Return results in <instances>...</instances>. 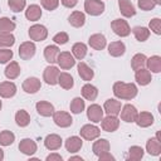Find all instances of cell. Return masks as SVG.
I'll return each mask as SVG.
<instances>
[{"instance_id": "1", "label": "cell", "mask_w": 161, "mask_h": 161, "mask_svg": "<svg viewBox=\"0 0 161 161\" xmlns=\"http://www.w3.org/2000/svg\"><path fill=\"white\" fill-rule=\"evenodd\" d=\"M113 94L121 99H132L137 96V87L133 83L116 82L113 84Z\"/></svg>"}, {"instance_id": "2", "label": "cell", "mask_w": 161, "mask_h": 161, "mask_svg": "<svg viewBox=\"0 0 161 161\" xmlns=\"http://www.w3.org/2000/svg\"><path fill=\"white\" fill-rule=\"evenodd\" d=\"M84 10L93 16H98L104 11V3L101 0H86Z\"/></svg>"}, {"instance_id": "3", "label": "cell", "mask_w": 161, "mask_h": 161, "mask_svg": "<svg viewBox=\"0 0 161 161\" xmlns=\"http://www.w3.org/2000/svg\"><path fill=\"white\" fill-rule=\"evenodd\" d=\"M111 28L114 31V34H117L118 36H127L131 33V28L128 23L123 19H114L111 23Z\"/></svg>"}, {"instance_id": "4", "label": "cell", "mask_w": 161, "mask_h": 161, "mask_svg": "<svg viewBox=\"0 0 161 161\" xmlns=\"http://www.w3.org/2000/svg\"><path fill=\"white\" fill-rule=\"evenodd\" d=\"M29 36H30L31 40L42 42L48 36V30H47V28L44 25L35 24V25L29 28Z\"/></svg>"}, {"instance_id": "5", "label": "cell", "mask_w": 161, "mask_h": 161, "mask_svg": "<svg viewBox=\"0 0 161 161\" xmlns=\"http://www.w3.org/2000/svg\"><path fill=\"white\" fill-rule=\"evenodd\" d=\"M53 121L57 126L59 127H69L72 123H73V119L70 117V114L68 112H64V111H58V112H54L53 113Z\"/></svg>"}, {"instance_id": "6", "label": "cell", "mask_w": 161, "mask_h": 161, "mask_svg": "<svg viewBox=\"0 0 161 161\" xmlns=\"http://www.w3.org/2000/svg\"><path fill=\"white\" fill-rule=\"evenodd\" d=\"M35 44L33 42H24L19 47V57L24 60H28L35 54Z\"/></svg>"}, {"instance_id": "7", "label": "cell", "mask_w": 161, "mask_h": 161, "mask_svg": "<svg viewBox=\"0 0 161 161\" xmlns=\"http://www.w3.org/2000/svg\"><path fill=\"white\" fill-rule=\"evenodd\" d=\"M59 69L54 65H49L44 69V73H43V79L45 80L47 84H50V86H55L58 83V75H59Z\"/></svg>"}, {"instance_id": "8", "label": "cell", "mask_w": 161, "mask_h": 161, "mask_svg": "<svg viewBox=\"0 0 161 161\" xmlns=\"http://www.w3.org/2000/svg\"><path fill=\"white\" fill-rule=\"evenodd\" d=\"M79 133H80V136H82L84 140L92 141V140L99 137L101 130H99L97 126H93V125H84V126L80 128Z\"/></svg>"}, {"instance_id": "9", "label": "cell", "mask_w": 161, "mask_h": 161, "mask_svg": "<svg viewBox=\"0 0 161 161\" xmlns=\"http://www.w3.org/2000/svg\"><path fill=\"white\" fill-rule=\"evenodd\" d=\"M57 63L59 64V67H60L62 69H70V68L75 64V60H74L73 55H72L69 52H62V53H59V55H58Z\"/></svg>"}, {"instance_id": "10", "label": "cell", "mask_w": 161, "mask_h": 161, "mask_svg": "<svg viewBox=\"0 0 161 161\" xmlns=\"http://www.w3.org/2000/svg\"><path fill=\"white\" fill-rule=\"evenodd\" d=\"M119 113H121L122 121H125V122H135L136 118H137V114H138L136 107L132 106V104L123 106V108H122V111Z\"/></svg>"}, {"instance_id": "11", "label": "cell", "mask_w": 161, "mask_h": 161, "mask_svg": "<svg viewBox=\"0 0 161 161\" xmlns=\"http://www.w3.org/2000/svg\"><path fill=\"white\" fill-rule=\"evenodd\" d=\"M102 128L106 132H113L119 127V119L116 116L107 114V117L102 118Z\"/></svg>"}, {"instance_id": "12", "label": "cell", "mask_w": 161, "mask_h": 161, "mask_svg": "<svg viewBox=\"0 0 161 161\" xmlns=\"http://www.w3.org/2000/svg\"><path fill=\"white\" fill-rule=\"evenodd\" d=\"M42 87V83L38 78L35 77H30V78H26L24 82H23V89L26 92V93H36Z\"/></svg>"}, {"instance_id": "13", "label": "cell", "mask_w": 161, "mask_h": 161, "mask_svg": "<svg viewBox=\"0 0 161 161\" xmlns=\"http://www.w3.org/2000/svg\"><path fill=\"white\" fill-rule=\"evenodd\" d=\"M87 117L89 121L97 123V122H101V119L103 118V109L101 106L98 104H91L88 107V111H87Z\"/></svg>"}, {"instance_id": "14", "label": "cell", "mask_w": 161, "mask_h": 161, "mask_svg": "<svg viewBox=\"0 0 161 161\" xmlns=\"http://www.w3.org/2000/svg\"><path fill=\"white\" fill-rule=\"evenodd\" d=\"M103 108H104V112H106L107 114L117 116V114H119V112H121V102H119V101H116V99H113V98H109V99H107V101L104 102Z\"/></svg>"}, {"instance_id": "15", "label": "cell", "mask_w": 161, "mask_h": 161, "mask_svg": "<svg viewBox=\"0 0 161 161\" xmlns=\"http://www.w3.org/2000/svg\"><path fill=\"white\" fill-rule=\"evenodd\" d=\"M19 150L24 153V155H28V156H31L33 153L36 152V143L30 140V138H24L20 141L19 143Z\"/></svg>"}, {"instance_id": "16", "label": "cell", "mask_w": 161, "mask_h": 161, "mask_svg": "<svg viewBox=\"0 0 161 161\" xmlns=\"http://www.w3.org/2000/svg\"><path fill=\"white\" fill-rule=\"evenodd\" d=\"M16 93V86L13 82H1L0 83V97L11 98Z\"/></svg>"}, {"instance_id": "17", "label": "cell", "mask_w": 161, "mask_h": 161, "mask_svg": "<svg viewBox=\"0 0 161 161\" xmlns=\"http://www.w3.org/2000/svg\"><path fill=\"white\" fill-rule=\"evenodd\" d=\"M88 43H89V45H91L93 49H96V50H102V49L106 47L107 40H106V36H104L103 34H93V35L89 36Z\"/></svg>"}, {"instance_id": "18", "label": "cell", "mask_w": 161, "mask_h": 161, "mask_svg": "<svg viewBox=\"0 0 161 161\" xmlns=\"http://www.w3.org/2000/svg\"><path fill=\"white\" fill-rule=\"evenodd\" d=\"M35 108H36V112L43 116V117H49V116H53L54 113V107L52 103L47 102V101H40L35 104Z\"/></svg>"}, {"instance_id": "19", "label": "cell", "mask_w": 161, "mask_h": 161, "mask_svg": "<svg viewBox=\"0 0 161 161\" xmlns=\"http://www.w3.org/2000/svg\"><path fill=\"white\" fill-rule=\"evenodd\" d=\"M44 146H45L48 150H52V151L60 148V146H62V138H60V136L54 135V133L48 135V136L44 138Z\"/></svg>"}, {"instance_id": "20", "label": "cell", "mask_w": 161, "mask_h": 161, "mask_svg": "<svg viewBox=\"0 0 161 161\" xmlns=\"http://www.w3.org/2000/svg\"><path fill=\"white\" fill-rule=\"evenodd\" d=\"M146 151L150 155L158 156L161 153V143H160V140L157 137L148 138L147 142H146Z\"/></svg>"}, {"instance_id": "21", "label": "cell", "mask_w": 161, "mask_h": 161, "mask_svg": "<svg viewBox=\"0 0 161 161\" xmlns=\"http://www.w3.org/2000/svg\"><path fill=\"white\" fill-rule=\"evenodd\" d=\"M118 6H119V11L123 16L130 18L136 14L135 6L132 5V3L130 0H118Z\"/></svg>"}, {"instance_id": "22", "label": "cell", "mask_w": 161, "mask_h": 161, "mask_svg": "<svg viewBox=\"0 0 161 161\" xmlns=\"http://www.w3.org/2000/svg\"><path fill=\"white\" fill-rule=\"evenodd\" d=\"M59 53H60V52H59V48H58L57 45H48V47H45V49H44V58H45V60H47L48 63L53 64V63L57 62Z\"/></svg>"}, {"instance_id": "23", "label": "cell", "mask_w": 161, "mask_h": 161, "mask_svg": "<svg viewBox=\"0 0 161 161\" xmlns=\"http://www.w3.org/2000/svg\"><path fill=\"white\" fill-rule=\"evenodd\" d=\"M68 21L72 26L74 28H80L84 25L86 23V15L82 13V11H73L69 18H68Z\"/></svg>"}, {"instance_id": "24", "label": "cell", "mask_w": 161, "mask_h": 161, "mask_svg": "<svg viewBox=\"0 0 161 161\" xmlns=\"http://www.w3.org/2000/svg\"><path fill=\"white\" fill-rule=\"evenodd\" d=\"M82 145H83V142H82L80 137H77V136H72L65 140V148H67V151H69L72 153L79 151Z\"/></svg>"}, {"instance_id": "25", "label": "cell", "mask_w": 161, "mask_h": 161, "mask_svg": "<svg viewBox=\"0 0 161 161\" xmlns=\"http://www.w3.org/2000/svg\"><path fill=\"white\" fill-rule=\"evenodd\" d=\"M25 16H26V19L30 20V21H36V20H39L40 16H42V9H40V6H39V5H35V4L29 5L28 9L25 10Z\"/></svg>"}, {"instance_id": "26", "label": "cell", "mask_w": 161, "mask_h": 161, "mask_svg": "<svg viewBox=\"0 0 161 161\" xmlns=\"http://www.w3.org/2000/svg\"><path fill=\"white\" fill-rule=\"evenodd\" d=\"M135 79L138 84L141 86H147L150 82H151V73L150 70L145 69V68H141L138 70H136V74H135Z\"/></svg>"}, {"instance_id": "27", "label": "cell", "mask_w": 161, "mask_h": 161, "mask_svg": "<svg viewBox=\"0 0 161 161\" xmlns=\"http://www.w3.org/2000/svg\"><path fill=\"white\" fill-rule=\"evenodd\" d=\"M126 52V47L122 42H112L108 45V53L112 57H121Z\"/></svg>"}, {"instance_id": "28", "label": "cell", "mask_w": 161, "mask_h": 161, "mask_svg": "<svg viewBox=\"0 0 161 161\" xmlns=\"http://www.w3.org/2000/svg\"><path fill=\"white\" fill-rule=\"evenodd\" d=\"M135 122L140 127H148L153 123V116L150 112H141L137 114V118Z\"/></svg>"}, {"instance_id": "29", "label": "cell", "mask_w": 161, "mask_h": 161, "mask_svg": "<svg viewBox=\"0 0 161 161\" xmlns=\"http://www.w3.org/2000/svg\"><path fill=\"white\" fill-rule=\"evenodd\" d=\"M92 150H93V153L94 155L99 156V155L109 151V142L107 140H104V138H101V140H98V141H96L93 143Z\"/></svg>"}, {"instance_id": "30", "label": "cell", "mask_w": 161, "mask_h": 161, "mask_svg": "<svg viewBox=\"0 0 161 161\" xmlns=\"http://www.w3.org/2000/svg\"><path fill=\"white\" fill-rule=\"evenodd\" d=\"M78 74L83 80H91L93 78V75H94V72L84 62H80L78 64Z\"/></svg>"}, {"instance_id": "31", "label": "cell", "mask_w": 161, "mask_h": 161, "mask_svg": "<svg viewBox=\"0 0 161 161\" xmlns=\"http://www.w3.org/2000/svg\"><path fill=\"white\" fill-rule=\"evenodd\" d=\"M58 84L64 88V89H70L73 86H74V80H73V77L69 74V73H59L58 75Z\"/></svg>"}, {"instance_id": "32", "label": "cell", "mask_w": 161, "mask_h": 161, "mask_svg": "<svg viewBox=\"0 0 161 161\" xmlns=\"http://www.w3.org/2000/svg\"><path fill=\"white\" fill-rule=\"evenodd\" d=\"M82 96L88 101H94L97 98V96H98V89L94 86L87 83V84H84L82 87Z\"/></svg>"}, {"instance_id": "33", "label": "cell", "mask_w": 161, "mask_h": 161, "mask_svg": "<svg viewBox=\"0 0 161 161\" xmlns=\"http://www.w3.org/2000/svg\"><path fill=\"white\" fill-rule=\"evenodd\" d=\"M19 74H20V67L18 62H10V64H8V67L5 68V77L9 79H15L16 77H19Z\"/></svg>"}, {"instance_id": "34", "label": "cell", "mask_w": 161, "mask_h": 161, "mask_svg": "<svg viewBox=\"0 0 161 161\" xmlns=\"http://www.w3.org/2000/svg\"><path fill=\"white\" fill-rule=\"evenodd\" d=\"M146 65L148 69L153 73H160L161 72V58L158 55H153L148 59H146Z\"/></svg>"}, {"instance_id": "35", "label": "cell", "mask_w": 161, "mask_h": 161, "mask_svg": "<svg viewBox=\"0 0 161 161\" xmlns=\"http://www.w3.org/2000/svg\"><path fill=\"white\" fill-rule=\"evenodd\" d=\"M15 121H16V125L18 126L26 127L29 125V122H30V116H29V113L25 109H20L15 114Z\"/></svg>"}, {"instance_id": "36", "label": "cell", "mask_w": 161, "mask_h": 161, "mask_svg": "<svg viewBox=\"0 0 161 161\" xmlns=\"http://www.w3.org/2000/svg\"><path fill=\"white\" fill-rule=\"evenodd\" d=\"M132 31H133L135 38H136L138 42H145V40H147L148 36H150V30H148L147 28H145V26H135V28L132 29Z\"/></svg>"}, {"instance_id": "37", "label": "cell", "mask_w": 161, "mask_h": 161, "mask_svg": "<svg viewBox=\"0 0 161 161\" xmlns=\"http://www.w3.org/2000/svg\"><path fill=\"white\" fill-rule=\"evenodd\" d=\"M72 53L77 59L82 60L87 54V45L84 43H75L72 47Z\"/></svg>"}, {"instance_id": "38", "label": "cell", "mask_w": 161, "mask_h": 161, "mask_svg": "<svg viewBox=\"0 0 161 161\" xmlns=\"http://www.w3.org/2000/svg\"><path fill=\"white\" fill-rule=\"evenodd\" d=\"M146 59H147L146 55H145V54H141V53L133 55V58H132V60H131V67H132V69H133V70H138V69L143 68V67L146 65Z\"/></svg>"}, {"instance_id": "39", "label": "cell", "mask_w": 161, "mask_h": 161, "mask_svg": "<svg viewBox=\"0 0 161 161\" xmlns=\"http://www.w3.org/2000/svg\"><path fill=\"white\" fill-rule=\"evenodd\" d=\"M143 157V150L140 146H131L128 150V156L127 158L130 161H138Z\"/></svg>"}, {"instance_id": "40", "label": "cell", "mask_w": 161, "mask_h": 161, "mask_svg": "<svg viewBox=\"0 0 161 161\" xmlns=\"http://www.w3.org/2000/svg\"><path fill=\"white\" fill-rule=\"evenodd\" d=\"M15 141V135L11 131L4 130L0 132V145L1 146H10Z\"/></svg>"}, {"instance_id": "41", "label": "cell", "mask_w": 161, "mask_h": 161, "mask_svg": "<svg viewBox=\"0 0 161 161\" xmlns=\"http://www.w3.org/2000/svg\"><path fill=\"white\" fill-rule=\"evenodd\" d=\"M15 29V23L9 18H0V33H11Z\"/></svg>"}, {"instance_id": "42", "label": "cell", "mask_w": 161, "mask_h": 161, "mask_svg": "<svg viewBox=\"0 0 161 161\" xmlns=\"http://www.w3.org/2000/svg\"><path fill=\"white\" fill-rule=\"evenodd\" d=\"M84 101L80 98V97H75V98H73V101L70 102V112L72 113H75V114H78V113H80L83 109H84Z\"/></svg>"}, {"instance_id": "43", "label": "cell", "mask_w": 161, "mask_h": 161, "mask_svg": "<svg viewBox=\"0 0 161 161\" xmlns=\"http://www.w3.org/2000/svg\"><path fill=\"white\" fill-rule=\"evenodd\" d=\"M15 43V36L11 33H0V47H11Z\"/></svg>"}, {"instance_id": "44", "label": "cell", "mask_w": 161, "mask_h": 161, "mask_svg": "<svg viewBox=\"0 0 161 161\" xmlns=\"http://www.w3.org/2000/svg\"><path fill=\"white\" fill-rule=\"evenodd\" d=\"M8 5L14 13H19L25 8V0H8Z\"/></svg>"}, {"instance_id": "45", "label": "cell", "mask_w": 161, "mask_h": 161, "mask_svg": "<svg viewBox=\"0 0 161 161\" xmlns=\"http://www.w3.org/2000/svg\"><path fill=\"white\" fill-rule=\"evenodd\" d=\"M137 5L140 9L142 10H152L157 4H156V0H137Z\"/></svg>"}, {"instance_id": "46", "label": "cell", "mask_w": 161, "mask_h": 161, "mask_svg": "<svg viewBox=\"0 0 161 161\" xmlns=\"http://www.w3.org/2000/svg\"><path fill=\"white\" fill-rule=\"evenodd\" d=\"M68 40H69V36H68V34L64 33V31H60V33H58V34H55V35L53 36V42H54L55 44L63 45V44H65Z\"/></svg>"}, {"instance_id": "47", "label": "cell", "mask_w": 161, "mask_h": 161, "mask_svg": "<svg viewBox=\"0 0 161 161\" xmlns=\"http://www.w3.org/2000/svg\"><path fill=\"white\" fill-rule=\"evenodd\" d=\"M40 3L43 5V8L49 10V11L55 10L58 8V5H59V0H40Z\"/></svg>"}, {"instance_id": "48", "label": "cell", "mask_w": 161, "mask_h": 161, "mask_svg": "<svg viewBox=\"0 0 161 161\" xmlns=\"http://www.w3.org/2000/svg\"><path fill=\"white\" fill-rule=\"evenodd\" d=\"M148 26H150V29L155 33V34H161V20L158 19V18H155V19H152L151 21H150V24H148Z\"/></svg>"}, {"instance_id": "49", "label": "cell", "mask_w": 161, "mask_h": 161, "mask_svg": "<svg viewBox=\"0 0 161 161\" xmlns=\"http://www.w3.org/2000/svg\"><path fill=\"white\" fill-rule=\"evenodd\" d=\"M13 58V52L10 49H0V63H8Z\"/></svg>"}, {"instance_id": "50", "label": "cell", "mask_w": 161, "mask_h": 161, "mask_svg": "<svg viewBox=\"0 0 161 161\" xmlns=\"http://www.w3.org/2000/svg\"><path fill=\"white\" fill-rule=\"evenodd\" d=\"M98 157H99V161H107V160H108V161H113V160H114V157H113L108 151L104 152V153H102V155H99Z\"/></svg>"}, {"instance_id": "51", "label": "cell", "mask_w": 161, "mask_h": 161, "mask_svg": "<svg viewBox=\"0 0 161 161\" xmlns=\"http://www.w3.org/2000/svg\"><path fill=\"white\" fill-rule=\"evenodd\" d=\"M60 1L65 8H74L78 4V0H60Z\"/></svg>"}, {"instance_id": "52", "label": "cell", "mask_w": 161, "mask_h": 161, "mask_svg": "<svg viewBox=\"0 0 161 161\" xmlns=\"http://www.w3.org/2000/svg\"><path fill=\"white\" fill-rule=\"evenodd\" d=\"M47 161H62V156L58 153H50L47 156Z\"/></svg>"}, {"instance_id": "53", "label": "cell", "mask_w": 161, "mask_h": 161, "mask_svg": "<svg viewBox=\"0 0 161 161\" xmlns=\"http://www.w3.org/2000/svg\"><path fill=\"white\" fill-rule=\"evenodd\" d=\"M73 160H79V161H82V157H79V156H73V157H69V161H73Z\"/></svg>"}, {"instance_id": "54", "label": "cell", "mask_w": 161, "mask_h": 161, "mask_svg": "<svg viewBox=\"0 0 161 161\" xmlns=\"http://www.w3.org/2000/svg\"><path fill=\"white\" fill-rule=\"evenodd\" d=\"M3 158H4V151H3L1 148H0V161H1Z\"/></svg>"}, {"instance_id": "55", "label": "cell", "mask_w": 161, "mask_h": 161, "mask_svg": "<svg viewBox=\"0 0 161 161\" xmlns=\"http://www.w3.org/2000/svg\"><path fill=\"white\" fill-rule=\"evenodd\" d=\"M156 4H157V5H160V4H161V0H156Z\"/></svg>"}, {"instance_id": "56", "label": "cell", "mask_w": 161, "mask_h": 161, "mask_svg": "<svg viewBox=\"0 0 161 161\" xmlns=\"http://www.w3.org/2000/svg\"><path fill=\"white\" fill-rule=\"evenodd\" d=\"M1 106H3V104H1V101H0V109H1Z\"/></svg>"}]
</instances>
